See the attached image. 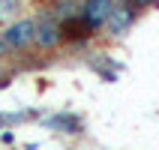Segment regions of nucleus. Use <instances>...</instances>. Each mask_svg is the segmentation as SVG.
Listing matches in <instances>:
<instances>
[{"instance_id":"nucleus-1","label":"nucleus","mask_w":159,"mask_h":150,"mask_svg":"<svg viewBox=\"0 0 159 150\" xmlns=\"http://www.w3.org/2000/svg\"><path fill=\"white\" fill-rule=\"evenodd\" d=\"M3 39H6L9 51H24L27 45L36 39V21H33V18H18V21L6 24Z\"/></svg>"},{"instance_id":"nucleus-2","label":"nucleus","mask_w":159,"mask_h":150,"mask_svg":"<svg viewBox=\"0 0 159 150\" xmlns=\"http://www.w3.org/2000/svg\"><path fill=\"white\" fill-rule=\"evenodd\" d=\"M135 15H138V6L129 3V0H120V3H114V9H111V15H108L102 30H105L108 36H123L126 30L132 27Z\"/></svg>"},{"instance_id":"nucleus-3","label":"nucleus","mask_w":159,"mask_h":150,"mask_svg":"<svg viewBox=\"0 0 159 150\" xmlns=\"http://www.w3.org/2000/svg\"><path fill=\"white\" fill-rule=\"evenodd\" d=\"M42 51H51L57 45H63V30H60V21L54 15L42 18V21H36V39H33Z\"/></svg>"},{"instance_id":"nucleus-4","label":"nucleus","mask_w":159,"mask_h":150,"mask_svg":"<svg viewBox=\"0 0 159 150\" xmlns=\"http://www.w3.org/2000/svg\"><path fill=\"white\" fill-rule=\"evenodd\" d=\"M111 9H114V0H84L81 3V15L87 21L93 30H102L111 15Z\"/></svg>"},{"instance_id":"nucleus-5","label":"nucleus","mask_w":159,"mask_h":150,"mask_svg":"<svg viewBox=\"0 0 159 150\" xmlns=\"http://www.w3.org/2000/svg\"><path fill=\"white\" fill-rule=\"evenodd\" d=\"M60 30H63V42H87L90 36L96 33L93 27L84 21V15H72V18H66V21H60Z\"/></svg>"},{"instance_id":"nucleus-6","label":"nucleus","mask_w":159,"mask_h":150,"mask_svg":"<svg viewBox=\"0 0 159 150\" xmlns=\"http://www.w3.org/2000/svg\"><path fill=\"white\" fill-rule=\"evenodd\" d=\"M45 126H51V129H60V132H81V117L78 114H54L45 120Z\"/></svg>"},{"instance_id":"nucleus-7","label":"nucleus","mask_w":159,"mask_h":150,"mask_svg":"<svg viewBox=\"0 0 159 150\" xmlns=\"http://www.w3.org/2000/svg\"><path fill=\"white\" fill-rule=\"evenodd\" d=\"M78 12H81L78 0H54V18H57V21H66V18L78 15Z\"/></svg>"},{"instance_id":"nucleus-8","label":"nucleus","mask_w":159,"mask_h":150,"mask_svg":"<svg viewBox=\"0 0 159 150\" xmlns=\"http://www.w3.org/2000/svg\"><path fill=\"white\" fill-rule=\"evenodd\" d=\"M21 12V0H0V24H6Z\"/></svg>"},{"instance_id":"nucleus-9","label":"nucleus","mask_w":159,"mask_h":150,"mask_svg":"<svg viewBox=\"0 0 159 150\" xmlns=\"http://www.w3.org/2000/svg\"><path fill=\"white\" fill-rule=\"evenodd\" d=\"M138 9H153V6H159V0H132Z\"/></svg>"},{"instance_id":"nucleus-10","label":"nucleus","mask_w":159,"mask_h":150,"mask_svg":"<svg viewBox=\"0 0 159 150\" xmlns=\"http://www.w3.org/2000/svg\"><path fill=\"white\" fill-rule=\"evenodd\" d=\"M6 51H9V45H6V39H3V33H0V60L6 57Z\"/></svg>"}]
</instances>
